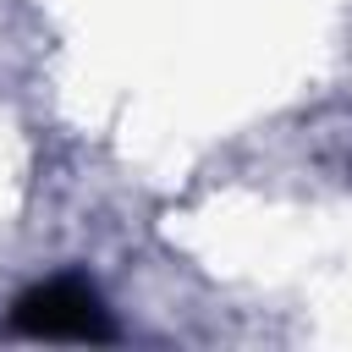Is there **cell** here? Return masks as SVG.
Returning <instances> with one entry per match:
<instances>
[{"label":"cell","instance_id":"1","mask_svg":"<svg viewBox=\"0 0 352 352\" xmlns=\"http://www.w3.org/2000/svg\"><path fill=\"white\" fill-rule=\"evenodd\" d=\"M11 330L33 341H116V319L82 275H50L11 302Z\"/></svg>","mask_w":352,"mask_h":352}]
</instances>
